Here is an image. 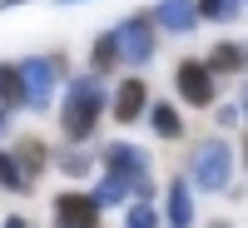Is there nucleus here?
Wrapping results in <instances>:
<instances>
[{"mask_svg":"<svg viewBox=\"0 0 248 228\" xmlns=\"http://www.w3.org/2000/svg\"><path fill=\"white\" fill-rule=\"evenodd\" d=\"M15 159L25 164V174H30V179H40V169H45V159H50V154H45V144H40V139H20V144H15Z\"/></svg>","mask_w":248,"mask_h":228,"instance_id":"18","label":"nucleus"},{"mask_svg":"<svg viewBox=\"0 0 248 228\" xmlns=\"http://www.w3.org/2000/svg\"><path fill=\"white\" fill-rule=\"evenodd\" d=\"M0 105H5V109L25 105V79H20V65H0Z\"/></svg>","mask_w":248,"mask_h":228,"instance_id":"16","label":"nucleus"},{"mask_svg":"<svg viewBox=\"0 0 248 228\" xmlns=\"http://www.w3.org/2000/svg\"><path fill=\"white\" fill-rule=\"evenodd\" d=\"M124 228H164V213H154L149 198H134L129 209H124Z\"/></svg>","mask_w":248,"mask_h":228,"instance_id":"17","label":"nucleus"},{"mask_svg":"<svg viewBox=\"0 0 248 228\" xmlns=\"http://www.w3.org/2000/svg\"><path fill=\"white\" fill-rule=\"evenodd\" d=\"M90 65H94V75H105V70L124 65V60H119V40H114V30H105V35L90 45Z\"/></svg>","mask_w":248,"mask_h":228,"instance_id":"15","label":"nucleus"},{"mask_svg":"<svg viewBox=\"0 0 248 228\" xmlns=\"http://www.w3.org/2000/svg\"><path fill=\"white\" fill-rule=\"evenodd\" d=\"M105 114V85L99 75H75L65 85V99H60V129H65L70 144H90L94 139V124Z\"/></svg>","mask_w":248,"mask_h":228,"instance_id":"1","label":"nucleus"},{"mask_svg":"<svg viewBox=\"0 0 248 228\" xmlns=\"http://www.w3.org/2000/svg\"><path fill=\"white\" fill-rule=\"evenodd\" d=\"M238 119H243L238 105H223V109H218V124H238Z\"/></svg>","mask_w":248,"mask_h":228,"instance_id":"21","label":"nucleus"},{"mask_svg":"<svg viewBox=\"0 0 248 228\" xmlns=\"http://www.w3.org/2000/svg\"><path fill=\"white\" fill-rule=\"evenodd\" d=\"M60 169H70V174H85V154H55Z\"/></svg>","mask_w":248,"mask_h":228,"instance_id":"20","label":"nucleus"},{"mask_svg":"<svg viewBox=\"0 0 248 228\" xmlns=\"http://www.w3.org/2000/svg\"><path fill=\"white\" fill-rule=\"evenodd\" d=\"M99 164H105V169H114V174H124L134 183V198H149L154 194V179H149V154L144 149H134V144H105V149H99Z\"/></svg>","mask_w":248,"mask_h":228,"instance_id":"5","label":"nucleus"},{"mask_svg":"<svg viewBox=\"0 0 248 228\" xmlns=\"http://www.w3.org/2000/svg\"><path fill=\"white\" fill-rule=\"evenodd\" d=\"M243 0H199V15L214 20V25H229V20H238Z\"/></svg>","mask_w":248,"mask_h":228,"instance_id":"19","label":"nucleus"},{"mask_svg":"<svg viewBox=\"0 0 248 228\" xmlns=\"http://www.w3.org/2000/svg\"><path fill=\"white\" fill-rule=\"evenodd\" d=\"M129 194H134V183L124 174H114V169H105V179L94 183V198L105 203V209H109V203H129Z\"/></svg>","mask_w":248,"mask_h":228,"instance_id":"13","label":"nucleus"},{"mask_svg":"<svg viewBox=\"0 0 248 228\" xmlns=\"http://www.w3.org/2000/svg\"><path fill=\"white\" fill-rule=\"evenodd\" d=\"M114 40H119V60L124 65H149L154 60V15H124L119 25H114Z\"/></svg>","mask_w":248,"mask_h":228,"instance_id":"6","label":"nucleus"},{"mask_svg":"<svg viewBox=\"0 0 248 228\" xmlns=\"http://www.w3.org/2000/svg\"><path fill=\"white\" fill-rule=\"evenodd\" d=\"M229 179H233V149H229V139H199L194 144V154H189V183L194 189H229Z\"/></svg>","mask_w":248,"mask_h":228,"instance_id":"2","label":"nucleus"},{"mask_svg":"<svg viewBox=\"0 0 248 228\" xmlns=\"http://www.w3.org/2000/svg\"><path fill=\"white\" fill-rule=\"evenodd\" d=\"M214 228H233V223H214Z\"/></svg>","mask_w":248,"mask_h":228,"instance_id":"27","label":"nucleus"},{"mask_svg":"<svg viewBox=\"0 0 248 228\" xmlns=\"http://www.w3.org/2000/svg\"><path fill=\"white\" fill-rule=\"evenodd\" d=\"M238 109H243V119H248V79L238 85Z\"/></svg>","mask_w":248,"mask_h":228,"instance_id":"22","label":"nucleus"},{"mask_svg":"<svg viewBox=\"0 0 248 228\" xmlns=\"http://www.w3.org/2000/svg\"><path fill=\"white\" fill-rule=\"evenodd\" d=\"M20 79H25V109H50V94L65 79V65L60 55H30L20 60Z\"/></svg>","mask_w":248,"mask_h":228,"instance_id":"3","label":"nucleus"},{"mask_svg":"<svg viewBox=\"0 0 248 228\" xmlns=\"http://www.w3.org/2000/svg\"><path fill=\"white\" fill-rule=\"evenodd\" d=\"M174 90L184 105H194V109H209L214 105V90H218V75L209 70V60L194 55V60H179L174 65Z\"/></svg>","mask_w":248,"mask_h":228,"instance_id":"4","label":"nucleus"},{"mask_svg":"<svg viewBox=\"0 0 248 228\" xmlns=\"http://www.w3.org/2000/svg\"><path fill=\"white\" fill-rule=\"evenodd\" d=\"M149 124H154V134H159V139H179V134H184V119H179V109L169 105V99L149 105Z\"/></svg>","mask_w":248,"mask_h":228,"instance_id":"14","label":"nucleus"},{"mask_svg":"<svg viewBox=\"0 0 248 228\" xmlns=\"http://www.w3.org/2000/svg\"><path fill=\"white\" fill-rule=\"evenodd\" d=\"M243 164H248V134H243Z\"/></svg>","mask_w":248,"mask_h":228,"instance_id":"26","label":"nucleus"},{"mask_svg":"<svg viewBox=\"0 0 248 228\" xmlns=\"http://www.w3.org/2000/svg\"><path fill=\"white\" fill-rule=\"evenodd\" d=\"M144 109H149V85H144V79H124V85L114 90V105H109V114L119 119V124H134Z\"/></svg>","mask_w":248,"mask_h":228,"instance_id":"10","label":"nucleus"},{"mask_svg":"<svg viewBox=\"0 0 248 228\" xmlns=\"http://www.w3.org/2000/svg\"><path fill=\"white\" fill-rule=\"evenodd\" d=\"M99 203L94 194H79V189H65V194H55V203H50V218H55V228H99Z\"/></svg>","mask_w":248,"mask_h":228,"instance_id":"7","label":"nucleus"},{"mask_svg":"<svg viewBox=\"0 0 248 228\" xmlns=\"http://www.w3.org/2000/svg\"><path fill=\"white\" fill-rule=\"evenodd\" d=\"M203 60H209L214 75H243L248 70V45H243V40H218Z\"/></svg>","mask_w":248,"mask_h":228,"instance_id":"11","label":"nucleus"},{"mask_svg":"<svg viewBox=\"0 0 248 228\" xmlns=\"http://www.w3.org/2000/svg\"><path fill=\"white\" fill-rule=\"evenodd\" d=\"M0 189H10V194H30L35 189V179L25 174V164H20L10 149H0Z\"/></svg>","mask_w":248,"mask_h":228,"instance_id":"12","label":"nucleus"},{"mask_svg":"<svg viewBox=\"0 0 248 228\" xmlns=\"http://www.w3.org/2000/svg\"><path fill=\"white\" fill-rule=\"evenodd\" d=\"M15 5H30V0H0V10H15Z\"/></svg>","mask_w":248,"mask_h":228,"instance_id":"24","label":"nucleus"},{"mask_svg":"<svg viewBox=\"0 0 248 228\" xmlns=\"http://www.w3.org/2000/svg\"><path fill=\"white\" fill-rule=\"evenodd\" d=\"M55 5H85V0H55Z\"/></svg>","mask_w":248,"mask_h":228,"instance_id":"25","label":"nucleus"},{"mask_svg":"<svg viewBox=\"0 0 248 228\" xmlns=\"http://www.w3.org/2000/svg\"><path fill=\"white\" fill-rule=\"evenodd\" d=\"M5 228H30V218H15V213H10V218H5Z\"/></svg>","mask_w":248,"mask_h":228,"instance_id":"23","label":"nucleus"},{"mask_svg":"<svg viewBox=\"0 0 248 228\" xmlns=\"http://www.w3.org/2000/svg\"><path fill=\"white\" fill-rule=\"evenodd\" d=\"M149 15H154V25L169 30V35H189V30H199V20H203L199 0H159Z\"/></svg>","mask_w":248,"mask_h":228,"instance_id":"8","label":"nucleus"},{"mask_svg":"<svg viewBox=\"0 0 248 228\" xmlns=\"http://www.w3.org/2000/svg\"><path fill=\"white\" fill-rule=\"evenodd\" d=\"M164 228H194V183L169 179L164 189Z\"/></svg>","mask_w":248,"mask_h":228,"instance_id":"9","label":"nucleus"}]
</instances>
